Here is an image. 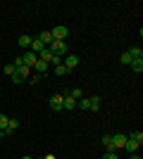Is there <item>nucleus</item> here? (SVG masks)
<instances>
[{
    "instance_id": "cd10ccee",
    "label": "nucleus",
    "mask_w": 143,
    "mask_h": 159,
    "mask_svg": "<svg viewBox=\"0 0 143 159\" xmlns=\"http://www.w3.org/2000/svg\"><path fill=\"white\" fill-rule=\"evenodd\" d=\"M129 159H141V157H138V154H131V157Z\"/></svg>"
},
{
    "instance_id": "423d86ee",
    "label": "nucleus",
    "mask_w": 143,
    "mask_h": 159,
    "mask_svg": "<svg viewBox=\"0 0 143 159\" xmlns=\"http://www.w3.org/2000/svg\"><path fill=\"white\" fill-rule=\"evenodd\" d=\"M17 128H19V121L7 119V126H5V131H2V135H12V133H17Z\"/></svg>"
},
{
    "instance_id": "412c9836",
    "label": "nucleus",
    "mask_w": 143,
    "mask_h": 159,
    "mask_svg": "<svg viewBox=\"0 0 143 159\" xmlns=\"http://www.w3.org/2000/svg\"><path fill=\"white\" fill-rule=\"evenodd\" d=\"M48 64H55V66H60V64H62V57H60V55H53V57H50V62H48Z\"/></svg>"
},
{
    "instance_id": "1a4fd4ad",
    "label": "nucleus",
    "mask_w": 143,
    "mask_h": 159,
    "mask_svg": "<svg viewBox=\"0 0 143 159\" xmlns=\"http://www.w3.org/2000/svg\"><path fill=\"white\" fill-rule=\"evenodd\" d=\"M88 109H91V112H100V95L88 98Z\"/></svg>"
},
{
    "instance_id": "0eeeda50",
    "label": "nucleus",
    "mask_w": 143,
    "mask_h": 159,
    "mask_svg": "<svg viewBox=\"0 0 143 159\" xmlns=\"http://www.w3.org/2000/svg\"><path fill=\"white\" fill-rule=\"evenodd\" d=\"M62 64L67 66L69 71H72V69H74L76 64H79V57H76V55H64V60H62Z\"/></svg>"
},
{
    "instance_id": "4be33fe9",
    "label": "nucleus",
    "mask_w": 143,
    "mask_h": 159,
    "mask_svg": "<svg viewBox=\"0 0 143 159\" xmlns=\"http://www.w3.org/2000/svg\"><path fill=\"white\" fill-rule=\"evenodd\" d=\"M119 62H122V64H131V55H129V52H122Z\"/></svg>"
},
{
    "instance_id": "39448f33",
    "label": "nucleus",
    "mask_w": 143,
    "mask_h": 159,
    "mask_svg": "<svg viewBox=\"0 0 143 159\" xmlns=\"http://www.w3.org/2000/svg\"><path fill=\"white\" fill-rule=\"evenodd\" d=\"M124 143H126V135H124V133H115V135H112V150H122Z\"/></svg>"
},
{
    "instance_id": "ddd939ff",
    "label": "nucleus",
    "mask_w": 143,
    "mask_h": 159,
    "mask_svg": "<svg viewBox=\"0 0 143 159\" xmlns=\"http://www.w3.org/2000/svg\"><path fill=\"white\" fill-rule=\"evenodd\" d=\"M124 147H126V152H129V154H136V150H138V147H141V145H138L136 140H129V138H126V143H124Z\"/></svg>"
},
{
    "instance_id": "a878e982",
    "label": "nucleus",
    "mask_w": 143,
    "mask_h": 159,
    "mask_svg": "<svg viewBox=\"0 0 143 159\" xmlns=\"http://www.w3.org/2000/svg\"><path fill=\"white\" fill-rule=\"evenodd\" d=\"M69 95H72V98H74V100H81V90H79V88H74V90H72V93H69Z\"/></svg>"
},
{
    "instance_id": "f3484780",
    "label": "nucleus",
    "mask_w": 143,
    "mask_h": 159,
    "mask_svg": "<svg viewBox=\"0 0 143 159\" xmlns=\"http://www.w3.org/2000/svg\"><path fill=\"white\" fill-rule=\"evenodd\" d=\"M100 143H102V147H105V150H112V135H102ZM115 152H117V150H115Z\"/></svg>"
},
{
    "instance_id": "2eb2a0df",
    "label": "nucleus",
    "mask_w": 143,
    "mask_h": 159,
    "mask_svg": "<svg viewBox=\"0 0 143 159\" xmlns=\"http://www.w3.org/2000/svg\"><path fill=\"white\" fill-rule=\"evenodd\" d=\"M31 40H34V38H31V36H26V33H24V36H19V45L24 48V50H29V48H31Z\"/></svg>"
},
{
    "instance_id": "c85d7f7f",
    "label": "nucleus",
    "mask_w": 143,
    "mask_h": 159,
    "mask_svg": "<svg viewBox=\"0 0 143 159\" xmlns=\"http://www.w3.org/2000/svg\"><path fill=\"white\" fill-rule=\"evenodd\" d=\"M21 159H31V157H29V154H24V157H21Z\"/></svg>"
},
{
    "instance_id": "f8f14e48",
    "label": "nucleus",
    "mask_w": 143,
    "mask_h": 159,
    "mask_svg": "<svg viewBox=\"0 0 143 159\" xmlns=\"http://www.w3.org/2000/svg\"><path fill=\"white\" fill-rule=\"evenodd\" d=\"M48 66H50V64H48L45 60H38V62L34 64V69H36V74H41V76H43V74L48 71Z\"/></svg>"
},
{
    "instance_id": "9b49d317",
    "label": "nucleus",
    "mask_w": 143,
    "mask_h": 159,
    "mask_svg": "<svg viewBox=\"0 0 143 159\" xmlns=\"http://www.w3.org/2000/svg\"><path fill=\"white\" fill-rule=\"evenodd\" d=\"M29 50H31V52H36V55H41L43 50H45V45H43L38 38H34V40H31V48H29Z\"/></svg>"
},
{
    "instance_id": "f03ea898",
    "label": "nucleus",
    "mask_w": 143,
    "mask_h": 159,
    "mask_svg": "<svg viewBox=\"0 0 143 159\" xmlns=\"http://www.w3.org/2000/svg\"><path fill=\"white\" fill-rule=\"evenodd\" d=\"M10 79H12L14 83H24V81H29V66L17 64V69H14V74L10 76Z\"/></svg>"
},
{
    "instance_id": "393cba45",
    "label": "nucleus",
    "mask_w": 143,
    "mask_h": 159,
    "mask_svg": "<svg viewBox=\"0 0 143 159\" xmlns=\"http://www.w3.org/2000/svg\"><path fill=\"white\" fill-rule=\"evenodd\" d=\"M14 69H17L14 64H5V74H7V76H12V74H14Z\"/></svg>"
},
{
    "instance_id": "bb28decb",
    "label": "nucleus",
    "mask_w": 143,
    "mask_h": 159,
    "mask_svg": "<svg viewBox=\"0 0 143 159\" xmlns=\"http://www.w3.org/2000/svg\"><path fill=\"white\" fill-rule=\"evenodd\" d=\"M45 159H55V154H45Z\"/></svg>"
},
{
    "instance_id": "f257e3e1",
    "label": "nucleus",
    "mask_w": 143,
    "mask_h": 159,
    "mask_svg": "<svg viewBox=\"0 0 143 159\" xmlns=\"http://www.w3.org/2000/svg\"><path fill=\"white\" fill-rule=\"evenodd\" d=\"M48 50L53 55H60V57H64V55H69V45L64 43V40H53L50 45H48Z\"/></svg>"
},
{
    "instance_id": "20e7f679",
    "label": "nucleus",
    "mask_w": 143,
    "mask_h": 159,
    "mask_svg": "<svg viewBox=\"0 0 143 159\" xmlns=\"http://www.w3.org/2000/svg\"><path fill=\"white\" fill-rule=\"evenodd\" d=\"M21 62H24V66H34L36 62H38V55L31 52V50H24V57H21Z\"/></svg>"
},
{
    "instance_id": "aec40b11",
    "label": "nucleus",
    "mask_w": 143,
    "mask_h": 159,
    "mask_svg": "<svg viewBox=\"0 0 143 159\" xmlns=\"http://www.w3.org/2000/svg\"><path fill=\"white\" fill-rule=\"evenodd\" d=\"M50 57H53V52H50L48 48H45V50H43L41 55H38V60H45V62H50Z\"/></svg>"
},
{
    "instance_id": "b1692460",
    "label": "nucleus",
    "mask_w": 143,
    "mask_h": 159,
    "mask_svg": "<svg viewBox=\"0 0 143 159\" xmlns=\"http://www.w3.org/2000/svg\"><path fill=\"white\" fill-rule=\"evenodd\" d=\"M102 159H119V157H117V152H115V150H107Z\"/></svg>"
},
{
    "instance_id": "a211bd4d",
    "label": "nucleus",
    "mask_w": 143,
    "mask_h": 159,
    "mask_svg": "<svg viewBox=\"0 0 143 159\" xmlns=\"http://www.w3.org/2000/svg\"><path fill=\"white\" fill-rule=\"evenodd\" d=\"M126 138H129V140H136L138 145H141V143H143V133H141V131H134L131 135H126Z\"/></svg>"
},
{
    "instance_id": "9d476101",
    "label": "nucleus",
    "mask_w": 143,
    "mask_h": 159,
    "mask_svg": "<svg viewBox=\"0 0 143 159\" xmlns=\"http://www.w3.org/2000/svg\"><path fill=\"white\" fill-rule=\"evenodd\" d=\"M36 38H38V40H41V43H43V45H50V43H53V33H50V31H41V33H38V36H36Z\"/></svg>"
},
{
    "instance_id": "5701e85b",
    "label": "nucleus",
    "mask_w": 143,
    "mask_h": 159,
    "mask_svg": "<svg viewBox=\"0 0 143 159\" xmlns=\"http://www.w3.org/2000/svg\"><path fill=\"white\" fill-rule=\"evenodd\" d=\"M5 126H7V116H5V114H0V133L5 131Z\"/></svg>"
},
{
    "instance_id": "7ed1b4c3",
    "label": "nucleus",
    "mask_w": 143,
    "mask_h": 159,
    "mask_svg": "<svg viewBox=\"0 0 143 159\" xmlns=\"http://www.w3.org/2000/svg\"><path fill=\"white\" fill-rule=\"evenodd\" d=\"M50 33H53V40H67L69 29L67 26H55V29H50Z\"/></svg>"
},
{
    "instance_id": "c756f323",
    "label": "nucleus",
    "mask_w": 143,
    "mask_h": 159,
    "mask_svg": "<svg viewBox=\"0 0 143 159\" xmlns=\"http://www.w3.org/2000/svg\"><path fill=\"white\" fill-rule=\"evenodd\" d=\"M0 140H2V133H0Z\"/></svg>"
},
{
    "instance_id": "dca6fc26",
    "label": "nucleus",
    "mask_w": 143,
    "mask_h": 159,
    "mask_svg": "<svg viewBox=\"0 0 143 159\" xmlns=\"http://www.w3.org/2000/svg\"><path fill=\"white\" fill-rule=\"evenodd\" d=\"M131 69L136 74H141L143 71V60H131Z\"/></svg>"
},
{
    "instance_id": "4468645a",
    "label": "nucleus",
    "mask_w": 143,
    "mask_h": 159,
    "mask_svg": "<svg viewBox=\"0 0 143 159\" xmlns=\"http://www.w3.org/2000/svg\"><path fill=\"white\" fill-rule=\"evenodd\" d=\"M126 52L131 55V60H143V50H141V45H138V48H131V50H126Z\"/></svg>"
},
{
    "instance_id": "6ab92c4d",
    "label": "nucleus",
    "mask_w": 143,
    "mask_h": 159,
    "mask_svg": "<svg viewBox=\"0 0 143 159\" xmlns=\"http://www.w3.org/2000/svg\"><path fill=\"white\" fill-rule=\"evenodd\" d=\"M55 74H57V76H67L69 74V69L64 64H60V66H55Z\"/></svg>"
},
{
    "instance_id": "6e6552de",
    "label": "nucleus",
    "mask_w": 143,
    "mask_h": 159,
    "mask_svg": "<svg viewBox=\"0 0 143 159\" xmlns=\"http://www.w3.org/2000/svg\"><path fill=\"white\" fill-rule=\"evenodd\" d=\"M50 109H53V112H60V109H62V95L60 93L50 98Z\"/></svg>"
}]
</instances>
